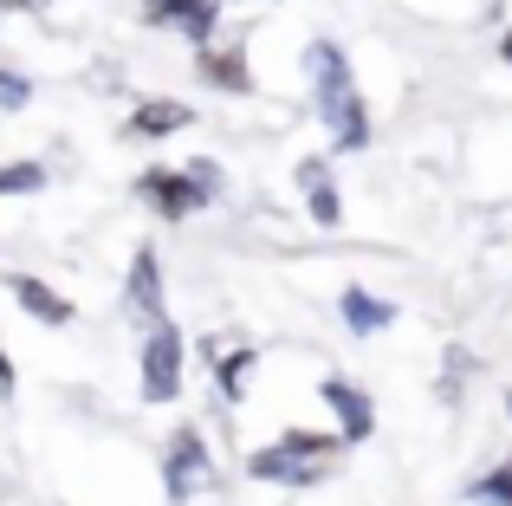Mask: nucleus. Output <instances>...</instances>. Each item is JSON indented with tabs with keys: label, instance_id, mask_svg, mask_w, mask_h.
I'll return each instance as SVG.
<instances>
[{
	"label": "nucleus",
	"instance_id": "nucleus-1",
	"mask_svg": "<svg viewBox=\"0 0 512 506\" xmlns=\"http://www.w3.org/2000/svg\"><path fill=\"white\" fill-rule=\"evenodd\" d=\"M305 72H312L318 117H325L331 143H338V150H363V143H370V111H363V98H357V78H350L344 52L331 46V39H312V46H305Z\"/></svg>",
	"mask_w": 512,
	"mask_h": 506
},
{
	"label": "nucleus",
	"instance_id": "nucleus-2",
	"mask_svg": "<svg viewBox=\"0 0 512 506\" xmlns=\"http://www.w3.org/2000/svg\"><path fill=\"white\" fill-rule=\"evenodd\" d=\"M338 448H344L338 435L292 429L286 442H273V448H260V455H247V474H253V481H279V487H312Z\"/></svg>",
	"mask_w": 512,
	"mask_h": 506
},
{
	"label": "nucleus",
	"instance_id": "nucleus-3",
	"mask_svg": "<svg viewBox=\"0 0 512 506\" xmlns=\"http://www.w3.org/2000/svg\"><path fill=\"white\" fill-rule=\"evenodd\" d=\"M214 189H221V176H214L208 156H195V163H182V169H143V176H137V195L163 221H188L195 208L214 202Z\"/></svg>",
	"mask_w": 512,
	"mask_h": 506
},
{
	"label": "nucleus",
	"instance_id": "nucleus-4",
	"mask_svg": "<svg viewBox=\"0 0 512 506\" xmlns=\"http://www.w3.org/2000/svg\"><path fill=\"white\" fill-rule=\"evenodd\" d=\"M208 487H214L208 442H201L195 429H175V442H169V455H163V500L169 506H188L195 494H208Z\"/></svg>",
	"mask_w": 512,
	"mask_h": 506
},
{
	"label": "nucleus",
	"instance_id": "nucleus-5",
	"mask_svg": "<svg viewBox=\"0 0 512 506\" xmlns=\"http://www.w3.org/2000/svg\"><path fill=\"white\" fill-rule=\"evenodd\" d=\"M182 357H188L182 331L163 318V325L143 338V403H175V396H182Z\"/></svg>",
	"mask_w": 512,
	"mask_h": 506
},
{
	"label": "nucleus",
	"instance_id": "nucleus-6",
	"mask_svg": "<svg viewBox=\"0 0 512 506\" xmlns=\"http://www.w3.org/2000/svg\"><path fill=\"white\" fill-rule=\"evenodd\" d=\"M143 20L150 26H175L195 46H214V26H221V0H143Z\"/></svg>",
	"mask_w": 512,
	"mask_h": 506
},
{
	"label": "nucleus",
	"instance_id": "nucleus-7",
	"mask_svg": "<svg viewBox=\"0 0 512 506\" xmlns=\"http://www.w3.org/2000/svg\"><path fill=\"white\" fill-rule=\"evenodd\" d=\"M124 312L137 318V325H163V260H156V247H137V260H130V286H124Z\"/></svg>",
	"mask_w": 512,
	"mask_h": 506
},
{
	"label": "nucleus",
	"instance_id": "nucleus-8",
	"mask_svg": "<svg viewBox=\"0 0 512 506\" xmlns=\"http://www.w3.org/2000/svg\"><path fill=\"white\" fill-rule=\"evenodd\" d=\"M318 396H325L331 416H338V442H370V429H376V403L357 390V383L325 377V383H318Z\"/></svg>",
	"mask_w": 512,
	"mask_h": 506
},
{
	"label": "nucleus",
	"instance_id": "nucleus-9",
	"mask_svg": "<svg viewBox=\"0 0 512 506\" xmlns=\"http://www.w3.org/2000/svg\"><path fill=\"white\" fill-rule=\"evenodd\" d=\"M292 176H299V189H305V202H312V221H318V228H338V221H344V202H338V189H331V163H325V156H305Z\"/></svg>",
	"mask_w": 512,
	"mask_h": 506
},
{
	"label": "nucleus",
	"instance_id": "nucleus-10",
	"mask_svg": "<svg viewBox=\"0 0 512 506\" xmlns=\"http://www.w3.org/2000/svg\"><path fill=\"white\" fill-rule=\"evenodd\" d=\"M195 72L208 78L214 91H253V72H247V52L240 46H201V59H195Z\"/></svg>",
	"mask_w": 512,
	"mask_h": 506
},
{
	"label": "nucleus",
	"instance_id": "nucleus-11",
	"mask_svg": "<svg viewBox=\"0 0 512 506\" xmlns=\"http://www.w3.org/2000/svg\"><path fill=\"white\" fill-rule=\"evenodd\" d=\"M7 292L39 318V325H72V299H59L46 279H33V273H7Z\"/></svg>",
	"mask_w": 512,
	"mask_h": 506
},
{
	"label": "nucleus",
	"instance_id": "nucleus-12",
	"mask_svg": "<svg viewBox=\"0 0 512 506\" xmlns=\"http://www.w3.org/2000/svg\"><path fill=\"white\" fill-rule=\"evenodd\" d=\"M338 312H344V325L357 331V338H370V331L396 325V305H389V299H376V292H363V286H344Z\"/></svg>",
	"mask_w": 512,
	"mask_h": 506
},
{
	"label": "nucleus",
	"instance_id": "nucleus-13",
	"mask_svg": "<svg viewBox=\"0 0 512 506\" xmlns=\"http://www.w3.org/2000/svg\"><path fill=\"white\" fill-rule=\"evenodd\" d=\"M188 124H195V111H188L182 98H150V104H137V117H130L137 137H175V130H188Z\"/></svg>",
	"mask_w": 512,
	"mask_h": 506
},
{
	"label": "nucleus",
	"instance_id": "nucleus-14",
	"mask_svg": "<svg viewBox=\"0 0 512 506\" xmlns=\"http://www.w3.org/2000/svg\"><path fill=\"white\" fill-rule=\"evenodd\" d=\"M247 370H253V351H227L221 364H214V377H221V396H227V403H240V390H247Z\"/></svg>",
	"mask_w": 512,
	"mask_h": 506
},
{
	"label": "nucleus",
	"instance_id": "nucleus-15",
	"mask_svg": "<svg viewBox=\"0 0 512 506\" xmlns=\"http://www.w3.org/2000/svg\"><path fill=\"white\" fill-rule=\"evenodd\" d=\"M33 189H46V169L39 163H7L0 169V195H33Z\"/></svg>",
	"mask_w": 512,
	"mask_h": 506
},
{
	"label": "nucleus",
	"instance_id": "nucleus-16",
	"mask_svg": "<svg viewBox=\"0 0 512 506\" xmlns=\"http://www.w3.org/2000/svg\"><path fill=\"white\" fill-rule=\"evenodd\" d=\"M474 500H487V506H512V468H493V474H480L474 487H467Z\"/></svg>",
	"mask_w": 512,
	"mask_h": 506
},
{
	"label": "nucleus",
	"instance_id": "nucleus-17",
	"mask_svg": "<svg viewBox=\"0 0 512 506\" xmlns=\"http://www.w3.org/2000/svg\"><path fill=\"white\" fill-rule=\"evenodd\" d=\"M26 98H33V85H26L20 72H7V65H0V111H20Z\"/></svg>",
	"mask_w": 512,
	"mask_h": 506
},
{
	"label": "nucleus",
	"instance_id": "nucleus-18",
	"mask_svg": "<svg viewBox=\"0 0 512 506\" xmlns=\"http://www.w3.org/2000/svg\"><path fill=\"white\" fill-rule=\"evenodd\" d=\"M0 7H13V13H39L46 0H0Z\"/></svg>",
	"mask_w": 512,
	"mask_h": 506
},
{
	"label": "nucleus",
	"instance_id": "nucleus-19",
	"mask_svg": "<svg viewBox=\"0 0 512 506\" xmlns=\"http://www.w3.org/2000/svg\"><path fill=\"white\" fill-rule=\"evenodd\" d=\"M0 396H13V364L0 357Z\"/></svg>",
	"mask_w": 512,
	"mask_h": 506
},
{
	"label": "nucleus",
	"instance_id": "nucleus-20",
	"mask_svg": "<svg viewBox=\"0 0 512 506\" xmlns=\"http://www.w3.org/2000/svg\"><path fill=\"white\" fill-rule=\"evenodd\" d=\"M500 59H506V65H512V33H506V39H500Z\"/></svg>",
	"mask_w": 512,
	"mask_h": 506
},
{
	"label": "nucleus",
	"instance_id": "nucleus-21",
	"mask_svg": "<svg viewBox=\"0 0 512 506\" xmlns=\"http://www.w3.org/2000/svg\"><path fill=\"white\" fill-rule=\"evenodd\" d=\"M506 468H512V461H506Z\"/></svg>",
	"mask_w": 512,
	"mask_h": 506
}]
</instances>
